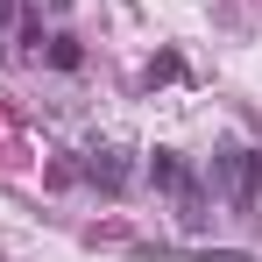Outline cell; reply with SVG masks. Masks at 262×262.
I'll return each mask as SVG.
<instances>
[{
    "label": "cell",
    "mask_w": 262,
    "mask_h": 262,
    "mask_svg": "<svg viewBox=\"0 0 262 262\" xmlns=\"http://www.w3.org/2000/svg\"><path fill=\"white\" fill-rule=\"evenodd\" d=\"M14 21H21V0H0V50L14 43Z\"/></svg>",
    "instance_id": "277c9868"
},
{
    "label": "cell",
    "mask_w": 262,
    "mask_h": 262,
    "mask_svg": "<svg viewBox=\"0 0 262 262\" xmlns=\"http://www.w3.org/2000/svg\"><path fill=\"white\" fill-rule=\"evenodd\" d=\"M206 184H213V199H227L234 213H248V206H255V191H262V156L234 142V149H220L213 163H206Z\"/></svg>",
    "instance_id": "6da1fadb"
},
{
    "label": "cell",
    "mask_w": 262,
    "mask_h": 262,
    "mask_svg": "<svg viewBox=\"0 0 262 262\" xmlns=\"http://www.w3.org/2000/svg\"><path fill=\"white\" fill-rule=\"evenodd\" d=\"M85 177L99 184V191H121V184H128V163H121V149H92V156H85Z\"/></svg>",
    "instance_id": "7a4b0ae2"
},
{
    "label": "cell",
    "mask_w": 262,
    "mask_h": 262,
    "mask_svg": "<svg viewBox=\"0 0 262 262\" xmlns=\"http://www.w3.org/2000/svg\"><path fill=\"white\" fill-rule=\"evenodd\" d=\"M78 57H85L78 36H50V64H57V71H78Z\"/></svg>",
    "instance_id": "3957f363"
}]
</instances>
